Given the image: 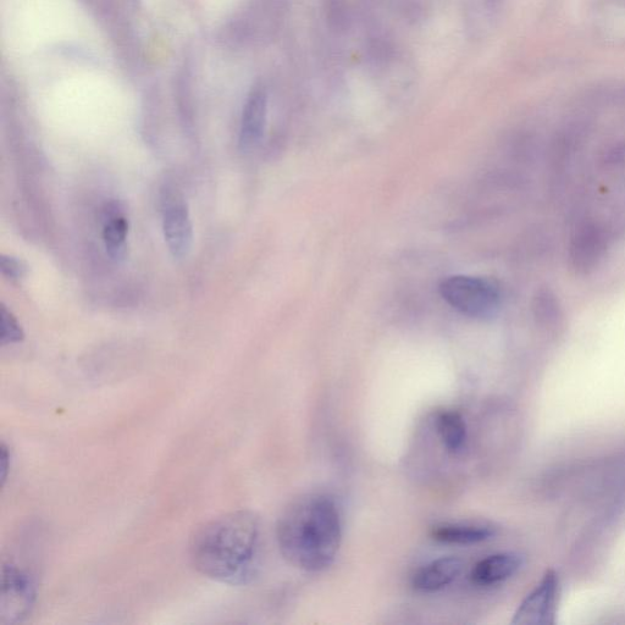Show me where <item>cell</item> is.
Returning a JSON list of instances; mask_svg holds the SVG:
<instances>
[{
	"label": "cell",
	"instance_id": "cell-12",
	"mask_svg": "<svg viewBox=\"0 0 625 625\" xmlns=\"http://www.w3.org/2000/svg\"><path fill=\"white\" fill-rule=\"evenodd\" d=\"M436 428L447 451L457 453L462 450L467 440V425L461 413L457 411L439 413Z\"/></svg>",
	"mask_w": 625,
	"mask_h": 625
},
{
	"label": "cell",
	"instance_id": "cell-17",
	"mask_svg": "<svg viewBox=\"0 0 625 625\" xmlns=\"http://www.w3.org/2000/svg\"><path fill=\"white\" fill-rule=\"evenodd\" d=\"M10 456L8 453V448L5 445H2V481L3 484L5 480H7L8 470L10 467Z\"/></svg>",
	"mask_w": 625,
	"mask_h": 625
},
{
	"label": "cell",
	"instance_id": "cell-8",
	"mask_svg": "<svg viewBox=\"0 0 625 625\" xmlns=\"http://www.w3.org/2000/svg\"><path fill=\"white\" fill-rule=\"evenodd\" d=\"M464 563L458 557H442L420 568L412 579L413 588L422 593H435L457 580Z\"/></svg>",
	"mask_w": 625,
	"mask_h": 625
},
{
	"label": "cell",
	"instance_id": "cell-3",
	"mask_svg": "<svg viewBox=\"0 0 625 625\" xmlns=\"http://www.w3.org/2000/svg\"><path fill=\"white\" fill-rule=\"evenodd\" d=\"M442 298L470 318L489 317L500 306L501 293L494 282L475 276L455 275L441 282Z\"/></svg>",
	"mask_w": 625,
	"mask_h": 625
},
{
	"label": "cell",
	"instance_id": "cell-1",
	"mask_svg": "<svg viewBox=\"0 0 625 625\" xmlns=\"http://www.w3.org/2000/svg\"><path fill=\"white\" fill-rule=\"evenodd\" d=\"M190 556L197 571L215 582L250 583L261 564V521L250 511L214 518L192 535Z\"/></svg>",
	"mask_w": 625,
	"mask_h": 625
},
{
	"label": "cell",
	"instance_id": "cell-11",
	"mask_svg": "<svg viewBox=\"0 0 625 625\" xmlns=\"http://www.w3.org/2000/svg\"><path fill=\"white\" fill-rule=\"evenodd\" d=\"M605 250L604 239L595 226H584L575 234L571 256L575 269L588 271L594 268Z\"/></svg>",
	"mask_w": 625,
	"mask_h": 625
},
{
	"label": "cell",
	"instance_id": "cell-10",
	"mask_svg": "<svg viewBox=\"0 0 625 625\" xmlns=\"http://www.w3.org/2000/svg\"><path fill=\"white\" fill-rule=\"evenodd\" d=\"M496 533L495 525L485 522L444 523L431 529V538L442 544L473 545L491 539Z\"/></svg>",
	"mask_w": 625,
	"mask_h": 625
},
{
	"label": "cell",
	"instance_id": "cell-2",
	"mask_svg": "<svg viewBox=\"0 0 625 625\" xmlns=\"http://www.w3.org/2000/svg\"><path fill=\"white\" fill-rule=\"evenodd\" d=\"M285 560L306 572H322L334 563L342 541L339 507L330 496L306 494L293 500L276 525Z\"/></svg>",
	"mask_w": 625,
	"mask_h": 625
},
{
	"label": "cell",
	"instance_id": "cell-16",
	"mask_svg": "<svg viewBox=\"0 0 625 625\" xmlns=\"http://www.w3.org/2000/svg\"><path fill=\"white\" fill-rule=\"evenodd\" d=\"M0 269H2V273L10 279H21L26 275L27 267L24 262H21L20 259L5 256L2 254L0 257Z\"/></svg>",
	"mask_w": 625,
	"mask_h": 625
},
{
	"label": "cell",
	"instance_id": "cell-5",
	"mask_svg": "<svg viewBox=\"0 0 625 625\" xmlns=\"http://www.w3.org/2000/svg\"><path fill=\"white\" fill-rule=\"evenodd\" d=\"M560 578L555 571H547L540 583L518 607L512 624L552 625L556 623L558 600H560Z\"/></svg>",
	"mask_w": 625,
	"mask_h": 625
},
{
	"label": "cell",
	"instance_id": "cell-6",
	"mask_svg": "<svg viewBox=\"0 0 625 625\" xmlns=\"http://www.w3.org/2000/svg\"><path fill=\"white\" fill-rule=\"evenodd\" d=\"M163 229L170 253L179 259L187 257L192 248L193 228L185 203L169 204L164 213Z\"/></svg>",
	"mask_w": 625,
	"mask_h": 625
},
{
	"label": "cell",
	"instance_id": "cell-9",
	"mask_svg": "<svg viewBox=\"0 0 625 625\" xmlns=\"http://www.w3.org/2000/svg\"><path fill=\"white\" fill-rule=\"evenodd\" d=\"M265 120H267V94L262 88H256L248 97L243 110L240 134L242 151H252L259 145L264 134Z\"/></svg>",
	"mask_w": 625,
	"mask_h": 625
},
{
	"label": "cell",
	"instance_id": "cell-14",
	"mask_svg": "<svg viewBox=\"0 0 625 625\" xmlns=\"http://www.w3.org/2000/svg\"><path fill=\"white\" fill-rule=\"evenodd\" d=\"M24 337V331H22L18 319L2 304L0 307V344L3 346L19 344L24 340Z\"/></svg>",
	"mask_w": 625,
	"mask_h": 625
},
{
	"label": "cell",
	"instance_id": "cell-4",
	"mask_svg": "<svg viewBox=\"0 0 625 625\" xmlns=\"http://www.w3.org/2000/svg\"><path fill=\"white\" fill-rule=\"evenodd\" d=\"M36 601V584L32 575L13 562L4 563L0 622L14 624L30 615Z\"/></svg>",
	"mask_w": 625,
	"mask_h": 625
},
{
	"label": "cell",
	"instance_id": "cell-13",
	"mask_svg": "<svg viewBox=\"0 0 625 625\" xmlns=\"http://www.w3.org/2000/svg\"><path fill=\"white\" fill-rule=\"evenodd\" d=\"M127 234H129V223L121 215H114L104 226L105 248L115 261H120L125 257Z\"/></svg>",
	"mask_w": 625,
	"mask_h": 625
},
{
	"label": "cell",
	"instance_id": "cell-15",
	"mask_svg": "<svg viewBox=\"0 0 625 625\" xmlns=\"http://www.w3.org/2000/svg\"><path fill=\"white\" fill-rule=\"evenodd\" d=\"M535 315L540 323H558L561 319L560 307L549 292H540L535 300Z\"/></svg>",
	"mask_w": 625,
	"mask_h": 625
},
{
	"label": "cell",
	"instance_id": "cell-7",
	"mask_svg": "<svg viewBox=\"0 0 625 625\" xmlns=\"http://www.w3.org/2000/svg\"><path fill=\"white\" fill-rule=\"evenodd\" d=\"M522 566L523 557L518 553H496L475 564L470 577L479 586H494L511 579Z\"/></svg>",
	"mask_w": 625,
	"mask_h": 625
}]
</instances>
